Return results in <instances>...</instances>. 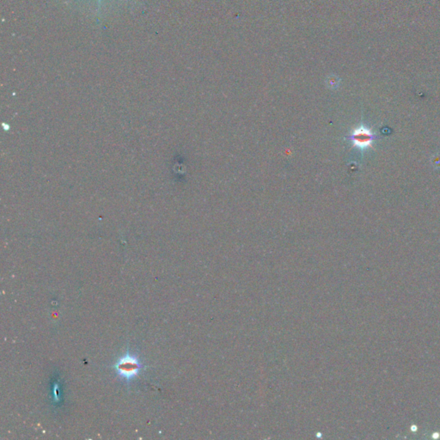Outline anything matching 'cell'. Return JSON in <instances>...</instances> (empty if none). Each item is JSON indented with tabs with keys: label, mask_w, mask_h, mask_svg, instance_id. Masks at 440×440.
Listing matches in <instances>:
<instances>
[{
	"label": "cell",
	"mask_w": 440,
	"mask_h": 440,
	"mask_svg": "<svg viewBox=\"0 0 440 440\" xmlns=\"http://www.w3.org/2000/svg\"><path fill=\"white\" fill-rule=\"evenodd\" d=\"M113 367L116 374L125 380L129 384L139 376L141 370L144 368L139 357L131 354L129 349L126 354L117 359Z\"/></svg>",
	"instance_id": "1"
},
{
	"label": "cell",
	"mask_w": 440,
	"mask_h": 440,
	"mask_svg": "<svg viewBox=\"0 0 440 440\" xmlns=\"http://www.w3.org/2000/svg\"><path fill=\"white\" fill-rule=\"evenodd\" d=\"M375 135L371 129L360 126L354 129L351 134V140L354 146L360 150H365L372 146Z\"/></svg>",
	"instance_id": "2"
}]
</instances>
